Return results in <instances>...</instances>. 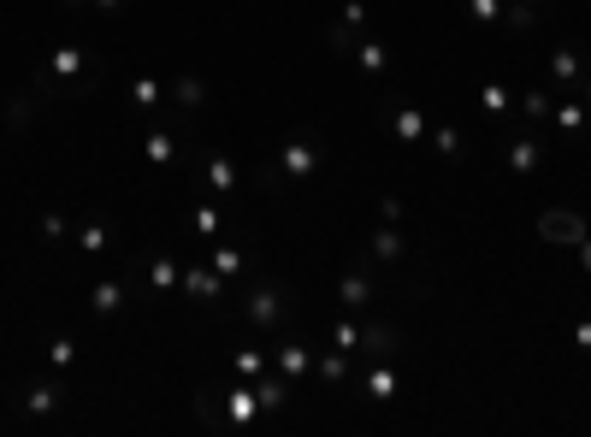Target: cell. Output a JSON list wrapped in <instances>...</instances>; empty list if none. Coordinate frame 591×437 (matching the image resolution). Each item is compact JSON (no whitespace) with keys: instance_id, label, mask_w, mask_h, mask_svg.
Masks as SVG:
<instances>
[{"instance_id":"cell-27","label":"cell","mask_w":591,"mask_h":437,"mask_svg":"<svg viewBox=\"0 0 591 437\" xmlns=\"http://www.w3.org/2000/svg\"><path fill=\"white\" fill-rule=\"evenodd\" d=\"M503 24H509L515 36H526V30L538 24V0H509V6H503Z\"/></svg>"},{"instance_id":"cell-1","label":"cell","mask_w":591,"mask_h":437,"mask_svg":"<svg viewBox=\"0 0 591 437\" xmlns=\"http://www.w3.org/2000/svg\"><path fill=\"white\" fill-rule=\"evenodd\" d=\"M290 308H296V302H290L278 284H255V290L243 296V313H249V325H255V331H278V325L290 319Z\"/></svg>"},{"instance_id":"cell-34","label":"cell","mask_w":591,"mask_h":437,"mask_svg":"<svg viewBox=\"0 0 591 437\" xmlns=\"http://www.w3.org/2000/svg\"><path fill=\"white\" fill-rule=\"evenodd\" d=\"M71 361H77V343H66V337H54V343H48V367H54V373H66Z\"/></svg>"},{"instance_id":"cell-35","label":"cell","mask_w":591,"mask_h":437,"mask_svg":"<svg viewBox=\"0 0 591 437\" xmlns=\"http://www.w3.org/2000/svg\"><path fill=\"white\" fill-rule=\"evenodd\" d=\"M231 367H237L243 378H261L266 373V355H261V349H237V361H231Z\"/></svg>"},{"instance_id":"cell-6","label":"cell","mask_w":591,"mask_h":437,"mask_svg":"<svg viewBox=\"0 0 591 437\" xmlns=\"http://www.w3.org/2000/svg\"><path fill=\"white\" fill-rule=\"evenodd\" d=\"M385 130H391L402 148H414V142H426V113L414 101H391L385 107Z\"/></svg>"},{"instance_id":"cell-11","label":"cell","mask_w":591,"mask_h":437,"mask_svg":"<svg viewBox=\"0 0 591 437\" xmlns=\"http://www.w3.org/2000/svg\"><path fill=\"white\" fill-rule=\"evenodd\" d=\"M586 54H580V48H556V54H550V83H562V89H580V83H586Z\"/></svg>"},{"instance_id":"cell-24","label":"cell","mask_w":591,"mask_h":437,"mask_svg":"<svg viewBox=\"0 0 591 437\" xmlns=\"http://www.w3.org/2000/svg\"><path fill=\"white\" fill-rule=\"evenodd\" d=\"M521 113H526V125H544V119L556 113V101H550V89H544V83H532V89L521 95Z\"/></svg>"},{"instance_id":"cell-36","label":"cell","mask_w":591,"mask_h":437,"mask_svg":"<svg viewBox=\"0 0 591 437\" xmlns=\"http://www.w3.org/2000/svg\"><path fill=\"white\" fill-rule=\"evenodd\" d=\"M331 343H337V349H355V343H361V325H355V319H337Z\"/></svg>"},{"instance_id":"cell-29","label":"cell","mask_w":591,"mask_h":437,"mask_svg":"<svg viewBox=\"0 0 591 437\" xmlns=\"http://www.w3.org/2000/svg\"><path fill=\"white\" fill-rule=\"evenodd\" d=\"M367 396H373V402H391V396H396V373L385 367V361H373V373H367Z\"/></svg>"},{"instance_id":"cell-15","label":"cell","mask_w":591,"mask_h":437,"mask_svg":"<svg viewBox=\"0 0 591 437\" xmlns=\"http://www.w3.org/2000/svg\"><path fill=\"white\" fill-rule=\"evenodd\" d=\"M201 260H207V266H213L219 278H249V254L237 249V243H213V249L201 254Z\"/></svg>"},{"instance_id":"cell-30","label":"cell","mask_w":591,"mask_h":437,"mask_svg":"<svg viewBox=\"0 0 591 437\" xmlns=\"http://www.w3.org/2000/svg\"><path fill=\"white\" fill-rule=\"evenodd\" d=\"M349 378V349H326L320 355V384H343Z\"/></svg>"},{"instance_id":"cell-25","label":"cell","mask_w":591,"mask_h":437,"mask_svg":"<svg viewBox=\"0 0 591 437\" xmlns=\"http://www.w3.org/2000/svg\"><path fill=\"white\" fill-rule=\"evenodd\" d=\"M89 308L101 313V319H107V313H119V308H125V284H113V278H101V284L89 290Z\"/></svg>"},{"instance_id":"cell-44","label":"cell","mask_w":591,"mask_h":437,"mask_svg":"<svg viewBox=\"0 0 591 437\" xmlns=\"http://www.w3.org/2000/svg\"><path fill=\"white\" fill-rule=\"evenodd\" d=\"M83 6H89V0H66V12H83Z\"/></svg>"},{"instance_id":"cell-32","label":"cell","mask_w":591,"mask_h":437,"mask_svg":"<svg viewBox=\"0 0 591 437\" xmlns=\"http://www.w3.org/2000/svg\"><path fill=\"white\" fill-rule=\"evenodd\" d=\"M479 107H485V119H503V113H509V89H503V83H485V89H479Z\"/></svg>"},{"instance_id":"cell-37","label":"cell","mask_w":591,"mask_h":437,"mask_svg":"<svg viewBox=\"0 0 591 437\" xmlns=\"http://www.w3.org/2000/svg\"><path fill=\"white\" fill-rule=\"evenodd\" d=\"M467 12H473L479 24H497V18H503V0H467Z\"/></svg>"},{"instance_id":"cell-2","label":"cell","mask_w":591,"mask_h":437,"mask_svg":"<svg viewBox=\"0 0 591 437\" xmlns=\"http://www.w3.org/2000/svg\"><path fill=\"white\" fill-rule=\"evenodd\" d=\"M272 172H278V178H290V184H308V178L320 172V148H314V136H290V142L278 148Z\"/></svg>"},{"instance_id":"cell-43","label":"cell","mask_w":591,"mask_h":437,"mask_svg":"<svg viewBox=\"0 0 591 437\" xmlns=\"http://www.w3.org/2000/svg\"><path fill=\"white\" fill-rule=\"evenodd\" d=\"M95 6H101V12H119V6H125V0H95Z\"/></svg>"},{"instance_id":"cell-14","label":"cell","mask_w":591,"mask_h":437,"mask_svg":"<svg viewBox=\"0 0 591 437\" xmlns=\"http://www.w3.org/2000/svg\"><path fill=\"white\" fill-rule=\"evenodd\" d=\"M142 154L154 160V166H178V136H172V125H148V136H142Z\"/></svg>"},{"instance_id":"cell-31","label":"cell","mask_w":591,"mask_h":437,"mask_svg":"<svg viewBox=\"0 0 591 437\" xmlns=\"http://www.w3.org/2000/svg\"><path fill=\"white\" fill-rule=\"evenodd\" d=\"M219 225H225V219H219V201H201L196 213H190V231H196V237H219Z\"/></svg>"},{"instance_id":"cell-21","label":"cell","mask_w":591,"mask_h":437,"mask_svg":"<svg viewBox=\"0 0 591 437\" xmlns=\"http://www.w3.org/2000/svg\"><path fill=\"white\" fill-rule=\"evenodd\" d=\"M432 154H438L444 166H461V154H467L461 130H456V125H438V130H432Z\"/></svg>"},{"instance_id":"cell-19","label":"cell","mask_w":591,"mask_h":437,"mask_svg":"<svg viewBox=\"0 0 591 437\" xmlns=\"http://www.w3.org/2000/svg\"><path fill=\"white\" fill-rule=\"evenodd\" d=\"M255 396H261V414H278V408H284V402H290V378L278 373V378H255Z\"/></svg>"},{"instance_id":"cell-7","label":"cell","mask_w":591,"mask_h":437,"mask_svg":"<svg viewBox=\"0 0 591 437\" xmlns=\"http://www.w3.org/2000/svg\"><path fill=\"white\" fill-rule=\"evenodd\" d=\"M42 71H48V77H54V89H60V83H71V77H95V71H101V60L66 42V48H54V60L42 65Z\"/></svg>"},{"instance_id":"cell-26","label":"cell","mask_w":591,"mask_h":437,"mask_svg":"<svg viewBox=\"0 0 591 437\" xmlns=\"http://www.w3.org/2000/svg\"><path fill=\"white\" fill-rule=\"evenodd\" d=\"M355 65H361V71H367V77H379V71H385V65H391V48H385V42H379V36H373V42H355Z\"/></svg>"},{"instance_id":"cell-8","label":"cell","mask_w":591,"mask_h":437,"mask_svg":"<svg viewBox=\"0 0 591 437\" xmlns=\"http://www.w3.org/2000/svg\"><path fill=\"white\" fill-rule=\"evenodd\" d=\"M18 408H24V414H36V420H48V414H60V408H66V384H60V378H42V384H30V390L18 396Z\"/></svg>"},{"instance_id":"cell-13","label":"cell","mask_w":591,"mask_h":437,"mask_svg":"<svg viewBox=\"0 0 591 437\" xmlns=\"http://www.w3.org/2000/svg\"><path fill=\"white\" fill-rule=\"evenodd\" d=\"M36 113H42V95H36V89L6 95V130H12V136H24V130L36 125Z\"/></svg>"},{"instance_id":"cell-10","label":"cell","mask_w":591,"mask_h":437,"mask_svg":"<svg viewBox=\"0 0 591 437\" xmlns=\"http://www.w3.org/2000/svg\"><path fill=\"white\" fill-rule=\"evenodd\" d=\"M225 420H231V426H249V420H261V396H255V378H243L237 390H225Z\"/></svg>"},{"instance_id":"cell-3","label":"cell","mask_w":591,"mask_h":437,"mask_svg":"<svg viewBox=\"0 0 591 437\" xmlns=\"http://www.w3.org/2000/svg\"><path fill=\"white\" fill-rule=\"evenodd\" d=\"M538 237L544 243H568V249H580L591 231H586V213H574V207H550V213H538Z\"/></svg>"},{"instance_id":"cell-23","label":"cell","mask_w":591,"mask_h":437,"mask_svg":"<svg viewBox=\"0 0 591 437\" xmlns=\"http://www.w3.org/2000/svg\"><path fill=\"white\" fill-rule=\"evenodd\" d=\"M402 237H396V225H385V231H373V243H367V260H379V266H391V260H402Z\"/></svg>"},{"instance_id":"cell-18","label":"cell","mask_w":591,"mask_h":437,"mask_svg":"<svg viewBox=\"0 0 591 437\" xmlns=\"http://www.w3.org/2000/svg\"><path fill=\"white\" fill-rule=\"evenodd\" d=\"M308 367H314V349H308L302 337H296V343H278V373L284 378H302Z\"/></svg>"},{"instance_id":"cell-16","label":"cell","mask_w":591,"mask_h":437,"mask_svg":"<svg viewBox=\"0 0 591 437\" xmlns=\"http://www.w3.org/2000/svg\"><path fill=\"white\" fill-rule=\"evenodd\" d=\"M538 166H544V142H538V136H515V142H509V172H515V178H532Z\"/></svg>"},{"instance_id":"cell-38","label":"cell","mask_w":591,"mask_h":437,"mask_svg":"<svg viewBox=\"0 0 591 437\" xmlns=\"http://www.w3.org/2000/svg\"><path fill=\"white\" fill-rule=\"evenodd\" d=\"M66 231H71V219H66V213H42V237L66 243Z\"/></svg>"},{"instance_id":"cell-42","label":"cell","mask_w":591,"mask_h":437,"mask_svg":"<svg viewBox=\"0 0 591 437\" xmlns=\"http://www.w3.org/2000/svg\"><path fill=\"white\" fill-rule=\"evenodd\" d=\"M580 266H586V272H591V237H586V243H580Z\"/></svg>"},{"instance_id":"cell-20","label":"cell","mask_w":591,"mask_h":437,"mask_svg":"<svg viewBox=\"0 0 591 437\" xmlns=\"http://www.w3.org/2000/svg\"><path fill=\"white\" fill-rule=\"evenodd\" d=\"M107 243H113V225H107L101 213H89V219H83V231H77V249H83V254H101Z\"/></svg>"},{"instance_id":"cell-28","label":"cell","mask_w":591,"mask_h":437,"mask_svg":"<svg viewBox=\"0 0 591 437\" xmlns=\"http://www.w3.org/2000/svg\"><path fill=\"white\" fill-rule=\"evenodd\" d=\"M586 113H591V107H580V101H556V113H550V119L562 125V136H580V130H586Z\"/></svg>"},{"instance_id":"cell-5","label":"cell","mask_w":591,"mask_h":437,"mask_svg":"<svg viewBox=\"0 0 591 437\" xmlns=\"http://www.w3.org/2000/svg\"><path fill=\"white\" fill-rule=\"evenodd\" d=\"M178 290H184L190 302H207V308H213V302H225V278H219V272H213L207 260H201V266H184V272H178Z\"/></svg>"},{"instance_id":"cell-4","label":"cell","mask_w":591,"mask_h":437,"mask_svg":"<svg viewBox=\"0 0 591 437\" xmlns=\"http://www.w3.org/2000/svg\"><path fill=\"white\" fill-rule=\"evenodd\" d=\"M196 178H207V189H213L219 201H231L237 184H243V178H237V166H231L219 148H201V154H196Z\"/></svg>"},{"instance_id":"cell-22","label":"cell","mask_w":591,"mask_h":437,"mask_svg":"<svg viewBox=\"0 0 591 437\" xmlns=\"http://www.w3.org/2000/svg\"><path fill=\"white\" fill-rule=\"evenodd\" d=\"M172 101H178V113H201L207 107V83L201 77H178L172 83Z\"/></svg>"},{"instance_id":"cell-17","label":"cell","mask_w":591,"mask_h":437,"mask_svg":"<svg viewBox=\"0 0 591 437\" xmlns=\"http://www.w3.org/2000/svg\"><path fill=\"white\" fill-rule=\"evenodd\" d=\"M142 278H148V290H154V296H172V290H178V260H172V254H154Z\"/></svg>"},{"instance_id":"cell-12","label":"cell","mask_w":591,"mask_h":437,"mask_svg":"<svg viewBox=\"0 0 591 437\" xmlns=\"http://www.w3.org/2000/svg\"><path fill=\"white\" fill-rule=\"evenodd\" d=\"M337 302H343V308H373V302H379V284H373L367 272H343V278H337Z\"/></svg>"},{"instance_id":"cell-41","label":"cell","mask_w":591,"mask_h":437,"mask_svg":"<svg viewBox=\"0 0 591 437\" xmlns=\"http://www.w3.org/2000/svg\"><path fill=\"white\" fill-rule=\"evenodd\" d=\"M574 349H586V355H591V319H580V325H574Z\"/></svg>"},{"instance_id":"cell-33","label":"cell","mask_w":591,"mask_h":437,"mask_svg":"<svg viewBox=\"0 0 591 437\" xmlns=\"http://www.w3.org/2000/svg\"><path fill=\"white\" fill-rule=\"evenodd\" d=\"M131 101L142 107V113H154V107H160V83H154V77H136V83H131Z\"/></svg>"},{"instance_id":"cell-9","label":"cell","mask_w":591,"mask_h":437,"mask_svg":"<svg viewBox=\"0 0 591 437\" xmlns=\"http://www.w3.org/2000/svg\"><path fill=\"white\" fill-rule=\"evenodd\" d=\"M355 349H367L373 361H391L396 349H402V331H396V325H385V319H367V325H361V343H355Z\"/></svg>"},{"instance_id":"cell-40","label":"cell","mask_w":591,"mask_h":437,"mask_svg":"<svg viewBox=\"0 0 591 437\" xmlns=\"http://www.w3.org/2000/svg\"><path fill=\"white\" fill-rule=\"evenodd\" d=\"M379 219H385V225H396V219H402V201H396V195H385V201H379Z\"/></svg>"},{"instance_id":"cell-45","label":"cell","mask_w":591,"mask_h":437,"mask_svg":"<svg viewBox=\"0 0 591 437\" xmlns=\"http://www.w3.org/2000/svg\"><path fill=\"white\" fill-rule=\"evenodd\" d=\"M586 101H591V71H586Z\"/></svg>"},{"instance_id":"cell-39","label":"cell","mask_w":591,"mask_h":437,"mask_svg":"<svg viewBox=\"0 0 591 437\" xmlns=\"http://www.w3.org/2000/svg\"><path fill=\"white\" fill-rule=\"evenodd\" d=\"M361 24H367V6H361V0H349V6H343V30H349V36H361Z\"/></svg>"}]
</instances>
